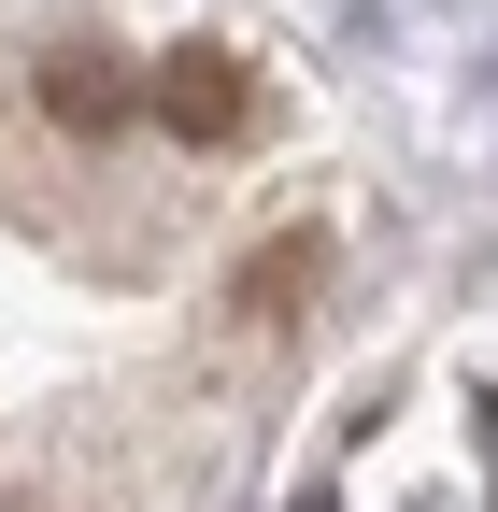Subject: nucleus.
<instances>
[{
    "label": "nucleus",
    "instance_id": "nucleus-1",
    "mask_svg": "<svg viewBox=\"0 0 498 512\" xmlns=\"http://www.w3.org/2000/svg\"><path fill=\"white\" fill-rule=\"evenodd\" d=\"M157 128H185V143H242L257 128V86H242V57H214V43H185V57H157Z\"/></svg>",
    "mask_w": 498,
    "mask_h": 512
},
{
    "label": "nucleus",
    "instance_id": "nucleus-2",
    "mask_svg": "<svg viewBox=\"0 0 498 512\" xmlns=\"http://www.w3.org/2000/svg\"><path fill=\"white\" fill-rule=\"evenodd\" d=\"M29 100L72 128V143H100V128H129L143 114V86H129V57H100V43H57L43 72H29Z\"/></svg>",
    "mask_w": 498,
    "mask_h": 512
},
{
    "label": "nucleus",
    "instance_id": "nucleus-3",
    "mask_svg": "<svg viewBox=\"0 0 498 512\" xmlns=\"http://www.w3.org/2000/svg\"><path fill=\"white\" fill-rule=\"evenodd\" d=\"M314 285H328V228L257 242V256H242V328H299V313H314Z\"/></svg>",
    "mask_w": 498,
    "mask_h": 512
},
{
    "label": "nucleus",
    "instance_id": "nucleus-4",
    "mask_svg": "<svg viewBox=\"0 0 498 512\" xmlns=\"http://www.w3.org/2000/svg\"><path fill=\"white\" fill-rule=\"evenodd\" d=\"M299 512H328V498H299Z\"/></svg>",
    "mask_w": 498,
    "mask_h": 512
}]
</instances>
